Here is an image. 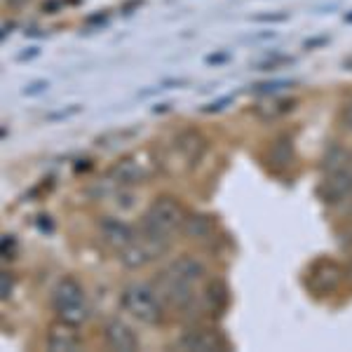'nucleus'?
Segmentation results:
<instances>
[{
  "label": "nucleus",
  "mask_w": 352,
  "mask_h": 352,
  "mask_svg": "<svg viewBox=\"0 0 352 352\" xmlns=\"http://www.w3.org/2000/svg\"><path fill=\"white\" fill-rule=\"evenodd\" d=\"M186 209L181 207V202L172 195H160L155 202L146 209V214L141 217V232H148V235H155L160 240H169L184 228L186 223Z\"/></svg>",
  "instance_id": "f257e3e1"
},
{
  "label": "nucleus",
  "mask_w": 352,
  "mask_h": 352,
  "mask_svg": "<svg viewBox=\"0 0 352 352\" xmlns=\"http://www.w3.org/2000/svg\"><path fill=\"white\" fill-rule=\"evenodd\" d=\"M120 303L136 322H141V324L155 327V324H160L164 317V303H162V298L157 296L153 285H144V282H132V285H127L120 294Z\"/></svg>",
  "instance_id": "f03ea898"
},
{
  "label": "nucleus",
  "mask_w": 352,
  "mask_h": 352,
  "mask_svg": "<svg viewBox=\"0 0 352 352\" xmlns=\"http://www.w3.org/2000/svg\"><path fill=\"white\" fill-rule=\"evenodd\" d=\"M52 305H54V312H56V317H59V322H64V324L80 329L89 317L85 292L73 277H64V280L54 287Z\"/></svg>",
  "instance_id": "7ed1b4c3"
},
{
  "label": "nucleus",
  "mask_w": 352,
  "mask_h": 352,
  "mask_svg": "<svg viewBox=\"0 0 352 352\" xmlns=\"http://www.w3.org/2000/svg\"><path fill=\"white\" fill-rule=\"evenodd\" d=\"M167 249H169V240H160V237L139 230L134 237V242L120 252V261H122L124 268L139 270V268H144V265L153 263L155 258H160Z\"/></svg>",
  "instance_id": "20e7f679"
},
{
  "label": "nucleus",
  "mask_w": 352,
  "mask_h": 352,
  "mask_svg": "<svg viewBox=\"0 0 352 352\" xmlns=\"http://www.w3.org/2000/svg\"><path fill=\"white\" fill-rule=\"evenodd\" d=\"M340 280H343V270H340V265H336L333 261H317L315 265L308 270V275H305V285L312 294H331L336 292Z\"/></svg>",
  "instance_id": "39448f33"
},
{
  "label": "nucleus",
  "mask_w": 352,
  "mask_h": 352,
  "mask_svg": "<svg viewBox=\"0 0 352 352\" xmlns=\"http://www.w3.org/2000/svg\"><path fill=\"white\" fill-rule=\"evenodd\" d=\"M324 181L320 186V195L327 204H338L352 197V164H345L333 172H324Z\"/></svg>",
  "instance_id": "423d86ee"
},
{
  "label": "nucleus",
  "mask_w": 352,
  "mask_h": 352,
  "mask_svg": "<svg viewBox=\"0 0 352 352\" xmlns=\"http://www.w3.org/2000/svg\"><path fill=\"white\" fill-rule=\"evenodd\" d=\"M179 350H190V352H221L226 350L223 336L214 329H188L184 336L176 343Z\"/></svg>",
  "instance_id": "0eeeda50"
},
{
  "label": "nucleus",
  "mask_w": 352,
  "mask_h": 352,
  "mask_svg": "<svg viewBox=\"0 0 352 352\" xmlns=\"http://www.w3.org/2000/svg\"><path fill=\"white\" fill-rule=\"evenodd\" d=\"M164 272H167L169 277H174V280L184 282V285H188V287H195V289L204 280V275H207L202 261L190 256V254H181L179 258H174L172 263L164 268Z\"/></svg>",
  "instance_id": "6e6552de"
},
{
  "label": "nucleus",
  "mask_w": 352,
  "mask_h": 352,
  "mask_svg": "<svg viewBox=\"0 0 352 352\" xmlns=\"http://www.w3.org/2000/svg\"><path fill=\"white\" fill-rule=\"evenodd\" d=\"M99 235H101V240L106 242V247L116 249V252H122V249H127L129 244L134 242L136 232L120 219L104 217L99 221Z\"/></svg>",
  "instance_id": "1a4fd4ad"
},
{
  "label": "nucleus",
  "mask_w": 352,
  "mask_h": 352,
  "mask_svg": "<svg viewBox=\"0 0 352 352\" xmlns=\"http://www.w3.org/2000/svg\"><path fill=\"white\" fill-rule=\"evenodd\" d=\"M104 340L111 350L116 352H134L139 350V338L132 331V327L124 324L122 320H111L104 327Z\"/></svg>",
  "instance_id": "9d476101"
},
{
  "label": "nucleus",
  "mask_w": 352,
  "mask_h": 352,
  "mask_svg": "<svg viewBox=\"0 0 352 352\" xmlns=\"http://www.w3.org/2000/svg\"><path fill=\"white\" fill-rule=\"evenodd\" d=\"M111 181L118 184L120 188H129V186H136L141 181H146L148 176V169L144 167V162H139L136 157H122L120 162H116L111 167Z\"/></svg>",
  "instance_id": "9b49d317"
},
{
  "label": "nucleus",
  "mask_w": 352,
  "mask_h": 352,
  "mask_svg": "<svg viewBox=\"0 0 352 352\" xmlns=\"http://www.w3.org/2000/svg\"><path fill=\"white\" fill-rule=\"evenodd\" d=\"M174 148L184 155V160L188 164H195L207 151V139L197 129H184V132L176 134Z\"/></svg>",
  "instance_id": "f8f14e48"
},
{
  "label": "nucleus",
  "mask_w": 352,
  "mask_h": 352,
  "mask_svg": "<svg viewBox=\"0 0 352 352\" xmlns=\"http://www.w3.org/2000/svg\"><path fill=\"white\" fill-rule=\"evenodd\" d=\"M82 345L80 333H78V327L64 324L59 322L56 327L50 329L47 333V350L50 352H73Z\"/></svg>",
  "instance_id": "ddd939ff"
},
{
  "label": "nucleus",
  "mask_w": 352,
  "mask_h": 352,
  "mask_svg": "<svg viewBox=\"0 0 352 352\" xmlns=\"http://www.w3.org/2000/svg\"><path fill=\"white\" fill-rule=\"evenodd\" d=\"M294 155H296V153H294L292 139H287V136H280V139H275L268 146L265 160H268V167H272V169H287L289 164L294 162Z\"/></svg>",
  "instance_id": "4468645a"
},
{
  "label": "nucleus",
  "mask_w": 352,
  "mask_h": 352,
  "mask_svg": "<svg viewBox=\"0 0 352 352\" xmlns=\"http://www.w3.org/2000/svg\"><path fill=\"white\" fill-rule=\"evenodd\" d=\"M296 104H298L296 99H268L256 109V116L261 120H275V118H282L289 111L296 109Z\"/></svg>",
  "instance_id": "2eb2a0df"
},
{
  "label": "nucleus",
  "mask_w": 352,
  "mask_h": 352,
  "mask_svg": "<svg viewBox=\"0 0 352 352\" xmlns=\"http://www.w3.org/2000/svg\"><path fill=\"white\" fill-rule=\"evenodd\" d=\"M207 303H209V308H214V310H223L226 305H228V289H226L223 282H219V280L209 282Z\"/></svg>",
  "instance_id": "dca6fc26"
},
{
  "label": "nucleus",
  "mask_w": 352,
  "mask_h": 352,
  "mask_svg": "<svg viewBox=\"0 0 352 352\" xmlns=\"http://www.w3.org/2000/svg\"><path fill=\"white\" fill-rule=\"evenodd\" d=\"M345 164H352V153L345 151L343 146H333L329 148V153L324 155V172H333V169H340Z\"/></svg>",
  "instance_id": "f3484780"
},
{
  "label": "nucleus",
  "mask_w": 352,
  "mask_h": 352,
  "mask_svg": "<svg viewBox=\"0 0 352 352\" xmlns=\"http://www.w3.org/2000/svg\"><path fill=\"white\" fill-rule=\"evenodd\" d=\"M184 230L188 232L190 237H207L209 235V230H212V219L209 217H202V214H197V217H188L186 219V223H184Z\"/></svg>",
  "instance_id": "a211bd4d"
},
{
  "label": "nucleus",
  "mask_w": 352,
  "mask_h": 352,
  "mask_svg": "<svg viewBox=\"0 0 352 352\" xmlns=\"http://www.w3.org/2000/svg\"><path fill=\"white\" fill-rule=\"evenodd\" d=\"M134 134H136L134 129H118V132L99 136V139H96V146H99V148H118V146H122L124 141Z\"/></svg>",
  "instance_id": "6ab92c4d"
},
{
  "label": "nucleus",
  "mask_w": 352,
  "mask_h": 352,
  "mask_svg": "<svg viewBox=\"0 0 352 352\" xmlns=\"http://www.w3.org/2000/svg\"><path fill=\"white\" fill-rule=\"evenodd\" d=\"M289 64H294V59L292 56H270V59H263V61H258L256 68L258 71H275V68H282V66H289Z\"/></svg>",
  "instance_id": "aec40b11"
},
{
  "label": "nucleus",
  "mask_w": 352,
  "mask_h": 352,
  "mask_svg": "<svg viewBox=\"0 0 352 352\" xmlns=\"http://www.w3.org/2000/svg\"><path fill=\"white\" fill-rule=\"evenodd\" d=\"M12 287H14L12 275H10V272H3V277H0V296L10 298V294H12Z\"/></svg>",
  "instance_id": "412c9836"
},
{
  "label": "nucleus",
  "mask_w": 352,
  "mask_h": 352,
  "mask_svg": "<svg viewBox=\"0 0 352 352\" xmlns=\"http://www.w3.org/2000/svg\"><path fill=\"white\" fill-rule=\"evenodd\" d=\"M292 82H263V85H256L254 92H263V94H272V92H280L282 87H289Z\"/></svg>",
  "instance_id": "4be33fe9"
},
{
  "label": "nucleus",
  "mask_w": 352,
  "mask_h": 352,
  "mask_svg": "<svg viewBox=\"0 0 352 352\" xmlns=\"http://www.w3.org/2000/svg\"><path fill=\"white\" fill-rule=\"evenodd\" d=\"M16 252V240L12 235H5L3 237V256L5 258H12Z\"/></svg>",
  "instance_id": "5701e85b"
},
{
  "label": "nucleus",
  "mask_w": 352,
  "mask_h": 352,
  "mask_svg": "<svg viewBox=\"0 0 352 352\" xmlns=\"http://www.w3.org/2000/svg\"><path fill=\"white\" fill-rule=\"evenodd\" d=\"M232 104V99L230 96H223V99H219V101H214V104H209V106H204V113H219V111H223L226 106H230Z\"/></svg>",
  "instance_id": "b1692460"
},
{
  "label": "nucleus",
  "mask_w": 352,
  "mask_h": 352,
  "mask_svg": "<svg viewBox=\"0 0 352 352\" xmlns=\"http://www.w3.org/2000/svg\"><path fill=\"white\" fill-rule=\"evenodd\" d=\"M78 111H80V106H71V109H66V111H56V113H50V116H47V120H64V118H71V116H76Z\"/></svg>",
  "instance_id": "393cba45"
},
{
  "label": "nucleus",
  "mask_w": 352,
  "mask_h": 352,
  "mask_svg": "<svg viewBox=\"0 0 352 352\" xmlns=\"http://www.w3.org/2000/svg\"><path fill=\"white\" fill-rule=\"evenodd\" d=\"M47 89V82H33V85H28V87L24 89V96H33V94H41V92H45Z\"/></svg>",
  "instance_id": "a878e982"
},
{
  "label": "nucleus",
  "mask_w": 352,
  "mask_h": 352,
  "mask_svg": "<svg viewBox=\"0 0 352 352\" xmlns=\"http://www.w3.org/2000/svg\"><path fill=\"white\" fill-rule=\"evenodd\" d=\"M340 118H343V124H345V127L352 129V101L343 109V116H340Z\"/></svg>",
  "instance_id": "bb28decb"
},
{
  "label": "nucleus",
  "mask_w": 352,
  "mask_h": 352,
  "mask_svg": "<svg viewBox=\"0 0 352 352\" xmlns=\"http://www.w3.org/2000/svg\"><path fill=\"white\" fill-rule=\"evenodd\" d=\"M28 3H31V0H5L8 8H26Z\"/></svg>",
  "instance_id": "cd10ccee"
},
{
  "label": "nucleus",
  "mask_w": 352,
  "mask_h": 352,
  "mask_svg": "<svg viewBox=\"0 0 352 352\" xmlns=\"http://www.w3.org/2000/svg\"><path fill=\"white\" fill-rule=\"evenodd\" d=\"M12 28H14V24H5V28H3V33H0V36H3V38H8L10 33H12Z\"/></svg>",
  "instance_id": "c85d7f7f"
},
{
  "label": "nucleus",
  "mask_w": 352,
  "mask_h": 352,
  "mask_svg": "<svg viewBox=\"0 0 352 352\" xmlns=\"http://www.w3.org/2000/svg\"><path fill=\"white\" fill-rule=\"evenodd\" d=\"M345 275H348V282H350V287H352V265L348 268V272H345Z\"/></svg>",
  "instance_id": "c756f323"
},
{
  "label": "nucleus",
  "mask_w": 352,
  "mask_h": 352,
  "mask_svg": "<svg viewBox=\"0 0 352 352\" xmlns=\"http://www.w3.org/2000/svg\"><path fill=\"white\" fill-rule=\"evenodd\" d=\"M345 19H348V21H352V14H348V16H345Z\"/></svg>",
  "instance_id": "7c9ffc66"
}]
</instances>
